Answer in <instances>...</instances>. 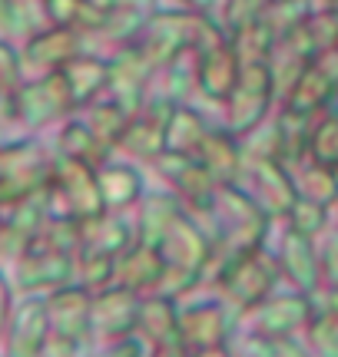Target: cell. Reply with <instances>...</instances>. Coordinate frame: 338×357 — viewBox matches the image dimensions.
Segmentation results:
<instances>
[{
	"label": "cell",
	"mask_w": 338,
	"mask_h": 357,
	"mask_svg": "<svg viewBox=\"0 0 338 357\" xmlns=\"http://www.w3.org/2000/svg\"><path fill=\"white\" fill-rule=\"evenodd\" d=\"M156 252H159V258H163L166 265L199 271V268L209 261V255H212V238L203 235V229L196 225L193 218L179 212V215L169 222V229L163 231Z\"/></svg>",
	"instance_id": "cell-9"
},
{
	"label": "cell",
	"mask_w": 338,
	"mask_h": 357,
	"mask_svg": "<svg viewBox=\"0 0 338 357\" xmlns=\"http://www.w3.org/2000/svg\"><path fill=\"white\" fill-rule=\"evenodd\" d=\"M50 189L53 199L64 202V215L70 218H90L106 212L103 199H100V185H96V169L87 162H73V159H57L50 172Z\"/></svg>",
	"instance_id": "cell-4"
},
{
	"label": "cell",
	"mask_w": 338,
	"mask_h": 357,
	"mask_svg": "<svg viewBox=\"0 0 338 357\" xmlns=\"http://www.w3.org/2000/svg\"><path fill=\"white\" fill-rule=\"evenodd\" d=\"M163 132H166V149L193 155L196 149H199V142L206 139L209 123L196 113L193 106L176 102V106H172V113L166 116V123H163Z\"/></svg>",
	"instance_id": "cell-25"
},
{
	"label": "cell",
	"mask_w": 338,
	"mask_h": 357,
	"mask_svg": "<svg viewBox=\"0 0 338 357\" xmlns=\"http://www.w3.org/2000/svg\"><path fill=\"white\" fill-rule=\"evenodd\" d=\"M90 7H96L100 13H110V10H117L119 7V0H87Z\"/></svg>",
	"instance_id": "cell-40"
},
{
	"label": "cell",
	"mask_w": 338,
	"mask_h": 357,
	"mask_svg": "<svg viewBox=\"0 0 338 357\" xmlns=\"http://www.w3.org/2000/svg\"><path fill=\"white\" fill-rule=\"evenodd\" d=\"M153 166H156V172H163V176L172 182V189L179 192L182 199H186V205H193V208H206V205L212 202L216 189H219V185L212 182V176L199 166V159L189 153H172V149H166V153H159L156 159H153Z\"/></svg>",
	"instance_id": "cell-10"
},
{
	"label": "cell",
	"mask_w": 338,
	"mask_h": 357,
	"mask_svg": "<svg viewBox=\"0 0 338 357\" xmlns=\"http://www.w3.org/2000/svg\"><path fill=\"white\" fill-rule=\"evenodd\" d=\"M186 357H233L226 344H216V347H203V351H189Z\"/></svg>",
	"instance_id": "cell-39"
},
{
	"label": "cell",
	"mask_w": 338,
	"mask_h": 357,
	"mask_svg": "<svg viewBox=\"0 0 338 357\" xmlns=\"http://www.w3.org/2000/svg\"><path fill=\"white\" fill-rule=\"evenodd\" d=\"M117 146H123L130 155L136 159H146V162H153L159 153H166V132H163V123L153 119L149 113H136L130 116V123L123 129V136H119Z\"/></svg>",
	"instance_id": "cell-24"
},
{
	"label": "cell",
	"mask_w": 338,
	"mask_h": 357,
	"mask_svg": "<svg viewBox=\"0 0 338 357\" xmlns=\"http://www.w3.org/2000/svg\"><path fill=\"white\" fill-rule=\"evenodd\" d=\"M179 215V205L172 199H146L143 205V218H140V231H136V242L146 245V248H156L163 231L169 229V222Z\"/></svg>",
	"instance_id": "cell-30"
},
{
	"label": "cell",
	"mask_w": 338,
	"mask_h": 357,
	"mask_svg": "<svg viewBox=\"0 0 338 357\" xmlns=\"http://www.w3.org/2000/svg\"><path fill=\"white\" fill-rule=\"evenodd\" d=\"M106 153H110V146H106L87 123H80V119L77 123H66L64 132H60V155H64V159L87 162V166L100 169L106 162Z\"/></svg>",
	"instance_id": "cell-26"
},
{
	"label": "cell",
	"mask_w": 338,
	"mask_h": 357,
	"mask_svg": "<svg viewBox=\"0 0 338 357\" xmlns=\"http://www.w3.org/2000/svg\"><path fill=\"white\" fill-rule=\"evenodd\" d=\"M179 7H189V10H206L209 0H176Z\"/></svg>",
	"instance_id": "cell-42"
},
{
	"label": "cell",
	"mask_w": 338,
	"mask_h": 357,
	"mask_svg": "<svg viewBox=\"0 0 338 357\" xmlns=\"http://www.w3.org/2000/svg\"><path fill=\"white\" fill-rule=\"evenodd\" d=\"M275 261H279V271L295 284V291L315 294L322 288V258H318L315 238H305V235L288 229Z\"/></svg>",
	"instance_id": "cell-13"
},
{
	"label": "cell",
	"mask_w": 338,
	"mask_h": 357,
	"mask_svg": "<svg viewBox=\"0 0 338 357\" xmlns=\"http://www.w3.org/2000/svg\"><path fill=\"white\" fill-rule=\"evenodd\" d=\"M275 96V79L269 63H242L233 93L222 100L226 106V126L233 136H249L265 123L269 106Z\"/></svg>",
	"instance_id": "cell-1"
},
{
	"label": "cell",
	"mask_w": 338,
	"mask_h": 357,
	"mask_svg": "<svg viewBox=\"0 0 338 357\" xmlns=\"http://www.w3.org/2000/svg\"><path fill=\"white\" fill-rule=\"evenodd\" d=\"M136 331H143V337H149L156 347L179 344V311H176V301L163 298V294L140 298Z\"/></svg>",
	"instance_id": "cell-21"
},
{
	"label": "cell",
	"mask_w": 338,
	"mask_h": 357,
	"mask_svg": "<svg viewBox=\"0 0 338 357\" xmlns=\"http://www.w3.org/2000/svg\"><path fill=\"white\" fill-rule=\"evenodd\" d=\"M103 357H140V344L130 341V337H123V341H117V347H113V351H106Z\"/></svg>",
	"instance_id": "cell-38"
},
{
	"label": "cell",
	"mask_w": 338,
	"mask_h": 357,
	"mask_svg": "<svg viewBox=\"0 0 338 357\" xmlns=\"http://www.w3.org/2000/svg\"><path fill=\"white\" fill-rule=\"evenodd\" d=\"M136 314H140V294L130 288H103L93 294L90 324L110 341H123L136 331Z\"/></svg>",
	"instance_id": "cell-11"
},
{
	"label": "cell",
	"mask_w": 338,
	"mask_h": 357,
	"mask_svg": "<svg viewBox=\"0 0 338 357\" xmlns=\"http://www.w3.org/2000/svg\"><path fill=\"white\" fill-rule=\"evenodd\" d=\"M325 3H335V7H338V0H325Z\"/></svg>",
	"instance_id": "cell-43"
},
{
	"label": "cell",
	"mask_w": 338,
	"mask_h": 357,
	"mask_svg": "<svg viewBox=\"0 0 338 357\" xmlns=\"http://www.w3.org/2000/svg\"><path fill=\"white\" fill-rule=\"evenodd\" d=\"M133 242V229L130 222H123L117 215H90L80 218V248L83 255H106V258H119Z\"/></svg>",
	"instance_id": "cell-18"
},
{
	"label": "cell",
	"mask_w": 338,
	"mask_h": 357,
	"mask_svg": "<svg viewBox=\"0 0 338 357\" xmlns=\"http://www.w3.org/2000/svg\"><path fill=\"white\" fill-rule=\"evenodd\" d=\"M242 172L249 176V189H242L259 205L269 218H286L295 205V185L288 178V169L275 155H252V162H242Z\"/></svg>",
	"instance_id": "cell-5"
},
{
	"label": "cell",
	"mask_w": 338,
	"mask_h": 357,
	"mask_svg": "<svg viewBox=\"0 0 338 357\" xmlns=\"http://www.w3.org/2000/svg\"><path fill=\"white\" fill-rule=\"evenodd\" d=\"M315 311L312 294L288 291V294H269L265 301L246 311L252 318V328L259 337H292L295 331L309 328Z\"/></svg>",
	"instance_id": "cell-6"
},
{
	"label": "cell",
	"mask_w": 338,
	"mask_h": 357,
	"mask_svg": "<svg viewBox=\"0 0 338 357\" xmlns=\"http://www.w3.org/2000/svg\"><path fill=\"white\" fill-rule=\"evenodd\" d=\"M229 324L222 305H196L179 311V347L182 351H203V347L226 344Z\"/></svg>",
	"instance_id": "cell-16"
},
{
	"label": "cell",
	"mask_w": 338,
	"mask_h": 357,
	"mask_svg": "<svg viewBox=\"0 0 338 357\" xmlns=\"http://www.w3.org/2000/svg\"><path fill=\"white\" fill-rule=\"evenodd\" d=\"M279 261L272 255H265V248H252L242 255L229 258L219 271L222 294L233 301L239 311H252V307L265 301L272 294L275 281H279Z\"/></svg>",
	"instance_id": "cell-2"
},
{
	"label": "cell",
	"mask_w": 338,
	"mask_h": 357,
	"mask_svg": "<svg viewBox=\"0 0 338 357\" xmlns=\"http://www.w3.org/2000/svg\"><path fill=\"white\" fill-rule=\"evenodd\" d=\"M96 185H100L103 208H126L143 195V176L133 166H119V162H103L96 169Z\"/></svg>",
	"instance_id": "cell-23"
},
{
	"label": "cell",
	"mask_w": 338,
	"mask_h": 357,
	"mask_svg": "<svg viewBox=\"0 0 338 357\" xmlns=\"http://www.w3.org/2000/svg\"><path fill=\"white\" fill-rule=\"evenodd\" d=\"M153 73V63L146 60L140 47H119L117 56L110 60V100H117L130 116H136L143 109V93H146V79Z\"/></svg>",
	"instance_id": "cell-7"
},
{
	"label": "cell",
	"mask_w": 338,
	"mask_h": 357,
	"mask_svg": "<svg viewBox=\"0 0 338 357\" xmlns=\"http://www.w3.org/2000/svg\"><path fill=\"white\" fill-rule=\"evenodd\" d=\"M282 166L288 169V178H292L299 199H312V202L328 205V208L338 205V169L315 162L309 153L292 159V162H282Z\"/></svg>",
	"instance_id": "cell-20"
},
{
	"label": "cell",
	"mask_w": 338,
	"mask_h": 357,
	"mask_svg": "<svg viewBox=\"0 0 338 357\" xmlns=\"http://www.w3.org/2000/svg\"><path fill=\"white\" fill-rule=\"evenodd\" d=\"M163 268L166 261L159 258L156 248H146V245H130L123 255L117 258V278L123 288L130 291H156L159 278H163Z\"/></svg>",
	"instance_id": "cell-22"
},
{
	"label": "cell",
	"mask_w": 338,
	"mask_h": 357,
	"mask_svg": "<svg viewBox=\"0 0 338 357\" xmlns=\"http://www.w3.org/2000/svg\"><path fill=\"white\" fill-rule=\"evenodd\" d=\"M229 43H233L239 63H269L279 37L272 33V26L265 24V20H256V24L242 26L239 33H233Z\"/></svg>",
	"instance_id": "cell-28"
},
{
	"label": "cell",
	"mask_w": 338,
	"mask_h": 357,
	"mask_svg": "<svg viewBox=\"0 0 338 357\" xmlns=\"http://www.w3.org/2000/svg\"><path fill=\"white\" fill-rule=\"evenodd\" d=\"M7 324H10V284L0 275V334L7 331Z\"/></svg>",
	"instance_id": "cell-36"
},
{
	"label": "cell",
	"mask_w": 338,
	"mask_h": 357,
	"mask_svg": "<svg viewBox=\"0 0 338 357\" xmlns=\"http://www.w3.org/2000/svg\"><path fill=\"white\" fill-rule=\"evenodd\" d=\"M156 357H186V351H182L179 344H172V347H156Z\"/></svg>",
	"instance_id": "cell-41"
},
{
	"label": "cell",
	"mask_w": 338,
	"mask_h": 357,
	"mask_svg": "<svg viewBox=\"0 0 338 357\" xmlns=\"http://www.w3.org/2000/svg\"><path fill=\"white\" fill-rule=\"evenodd\" d=\"M305 331H309V344L318 357H338V291H332L325 305H315Z\"/></svg>",
	"instance_id": "cell-27"
},
{
	"label": "cell",
	"mask_w": 338,
	"mask_h": 357,
	"mask_svg": "<svg viewBox=\"0 0 338 357\" xmlns=\"http://www.w3.org/2000/svg\"><path fill=\"white\" fill-rule=\"evenodd\" d=\"M193 155L199 159V166L212 176L216 185H235L239 176H242L246 155H242V146H239V139L229 129H209L206 139L199 142V149Z\"/></svg>",
	"instance_id": "cell-14"
},
{
	"label": "cell",
	"mask_w": 338,
	"mask_h": 357,
	"mask_svg": "<svg viewBox=\"0 0 338 357\" xmlns=\"http://www.w3.org/2000/svg\"><path fill=\"white\" fill-rule=\"evenodd\" d=\"M60 73H64V79H66V89H70L73 106H90V102H96V96L106 93V86H110V60L93 56V53H77L73 60H66V63L60 66Z\"/></svg>",
	"instance_id": "cell-19"
},
{
	"label": "cell",
	"mask_w": 338,
	"mask_h": 357,
	"mask_svg": "<svg viewBox=\"0 0 338 357\" xmlns=\"http://www.w3.org/2000/svg\"><path fill=\"white\" fill-rule=\"evenodd\" d=\"M20 83H24V56L7 40H0V86L13 93Z\"/></svg>",
	"instance_id": "cell-35"
},
{
	"label": "cell",
	"mask_w": 338,
	"mask_h": 357,
	"mask_svg": "<svg viewBox=\"0 0 338 357\" xmlns=\"http://www.w3.org/2000/svg\"><path fill=\"white\" fill-rule=\"evenodd\" d=\"M286 218L292 231H299L305 238H318L328 229V205H318L312 199H295Z\"/></svg>",
	"instance_id": "cell-32"
},
{
	"label": "cell",
	"mask_w": 338,
	"mask_h": 357,
	"mask_svg": "<svg viewBox=\"0 0 338 357\" xmlns=\"http://www.w3.org/2000/svg\"><path fill=\"white\" fill-rule=\"evenodd\" d=\"M130 123V113L119 106L117 100H106V102H90V116H87V126L106 142V146H117L123 129Z\"/></svg>",
	"instance_id": "cell-31"
},
{
	"label": "cell",
	"mask_w": 338,
	"mask_h": 357,
	"mask_svg": "<svg viewBox=\"0 0 338 357\" xmlns=\"http://www.w3.org/2000/svg\"><path fill=\"white\" fill-rule=\"evenodd\" d=\"M50 337L47 301H27L7 324V351L10 357H40Z\"/></svg>",
	"instance_id": "cell-17"
},
{
	"label": "cell",
	"mask_w": 338,
	"mask_h": 357,
	"mask_svg": "<svg viewBox=\"0 0 338 357\" xmlns=\"http://www.w3.org/2000/svg\"><path fill=\"white\" fill-rule=\"evenodd\" d=\"M265 7H269V0H226V7H222V30L233 37L242 26L262 20Z\"/></svg>",
	"instance_id": "cell-33"
},
{
	"label": "cell",
	"mask_w": 338,
	"mask_h": 357,
	"mask_svg": "<svg viewBox=\"0 0 338 357\" xmlns=\"http://www.w3.org/2000/svg\"><path fill=\"white\" fill-rule=\"evenodd\" d=\"M70 271H73L70 252L47 248V245H27L17 278L27 291H40V288H64Z\"/></svg>",
	"instance_id": "cell-15"
},
{
	"label": "cell",
	"mask_w": 338,
	"mask_h": 357,
	"mask_svg": "<svg viewBox=\"0 0 338 357\" xmlns=\"http://www.w3.org/2000/svg\"><path fill=\"white\" fill-rule=\"evenodd\" d=\"M309 155L322 166L338 169V109H322L309 126Z\"/></svg>",
	"instance_id": "cell-29"
},
{
	"label": "cell",
	"mask_w": 338,
	"mask_h": 357,
	"mask_svg": "<svg viewBox=\"0 0 338 357\" xmlns=\"http://www.w3.org/2000/svg\"><path fill=\"white\" fill-rule=\"evenodd\" d=\"M249 357H312L309 347H302L295 337H252Z\"/></svg>",
	"instance_id": "cell-34"
},
{
	"label": "cell",
	"mask_w": 338,
	"mask_h": 357,
	"mask_svg": "<svg viewBox=\"0 0 338 357\" xmlns=\"http://www.w3.org/2000/svg\"><path fill=\"white\" fill-rule=\"evenodd\" d=\"M13 17H17V3L13 0H0V33L13 30Z\"/></svg>",
	"instance_id": "cell-37"
},
{
	"label": "cell",
	"mask_w": 338,
	"mask_h": 357,
	"mask_svg": "<svg viewBox=\"0 0 338 357\" xmlns=\"http://www.w3.org/2000/svg\"><path fill=\"white\" fill-rule=\"evenodd\" d=\"M70 109H77V106L70 100V89H66L60 70H50L34 83H20L10 93V113L27 126H47Z\"/></svg>",
	"instance_id": "cell-3"
},
{
	"label": "cell",
	"mask_w": 338,
	"mask_h": 357,
	"mask_svg": "<svg viewBox=\"0 0 338 357\" xmlns=\"http://www.w3.org/2000/svg\"><path fill=\"white\" fill-rule=\"evenodd\" d=\"M90 311L93 294L87 288H57L47 301V318H50L53 341L64 344H80L90 334Z\"/></svg>",
	"instance_id": "cell-8"
},
{
	"label": "cell",
	"mask_w": 338,
	"mask_h": 357,
	"mask_svg": "<svg viewBox=\"0 0 338 357\" xmlns=\"http://www.w3.org/2000/svg\"><path fill=\"white\" fill-rule=\"evenodd\" d=\"M83 37L87 33H80L73 26H43L37 33H30L24 43V70L27 66H37L43 73H50V70H60L66 60H73L77 53H83Z\"/></svg>",
	"instance_id": "cell-12"
}]
</instances>
